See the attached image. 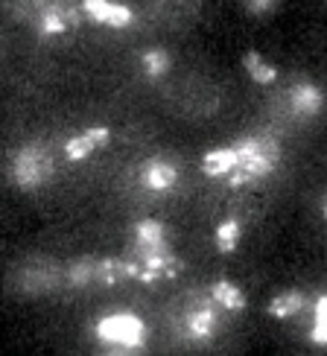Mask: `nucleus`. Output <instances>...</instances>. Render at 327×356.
<instances>
[{"mask_svg":"<svg viewBox=\"0 0 327 356\" xmlns=\"http://www.w3.org/2000/svg\"><path fill=\"white\" fill-rule=\"evenodd\" d=\"M275 3H278V0H248V9L255 15H266V12L275 9Z\"/></svg>","mask_w":327,"mask_h":356,"instance_id":"aec40b11","label":"nucleus"},{"mask_svg":"<svg viewBox=\"0 0 327 356\" xmlns=\"http://www.w3.org/2000/svg\"><path fill=\"white\" fill-rule=\"evenodd\" d=\"M216 304H214V298L207 301V304H199V307H193L190 313H187V318H184V324H187V336L190 339H211L214 336V330H216V309H214Z\"/></svg>","mask_w":327,"mask_h":356,"instance_id":"1a4fd4ad","label":"nucleus"},{"mask_svg":"<svg viewBox=\"0 0 327 356\" xmlns=\"http://www.w3.org/2000/svg\"><path fill=\"white\" fill-rule=\"evenodd\" d=\"M82 9L91 21L114 26V29L131 24V9L123 3H111V0H82Z\"/></svg>","mask_w":327,"mask_h":356,"instance_id":"423d86ee","label":"nucleus"},{"mask_svg":"<svg viewBox=\"0 0 327 356\" xmlns=\"http://www.w3.org/2000/svg\"><path fill=\"white\" fill-rule=\"evenodd\" d=\"M164 251H173L167 240V228L158 219H141L135 225V243H131L135 260L150 257V254H164Z\"/></svg>","mask_w":327,"mask_h":356,"instance_id":"20e7f679","label":"nucleus"},{"mask_svg":"<svg viewBox=\"0 0 327 356\" xmlns=\"http://www.w3.org/2000/svg\"><path fill=\"white\" fill-rule=\"evenodd\" d=\"M79 24V12H65L62 6H50V9H44L41 12V33L44 35H62L67 33L70 26H77Z\"/></svg>","mask_w":327,"mask_h":356,"instance_id":"9d476101","label":"nucleus"},{"mask_svg":"<svg viewBox=\"0 0 327 356\" xmlns=\"http://www.w3.org/2000/svg\"><path fill=\"white\" fill-rule=\"evenodd\" d=\"M316 321H313V333H310V339H313L316 345H324L327 342V298L324 295H319L316 298Z\"/></svg>","mask_w":327,"mask_h":356,"instance_id":"a211bd4d","label":"nucleus"},{"mask_svg":"<svg viewBox=\"0 0 327 356\" xmlns=\"http://www.w3.org/2000/svg\"><path fill=\"white\" fill-rule=\"evenodd\" d=\"M234 167H237V152H234V146H225V149H214V152H207V155L202 158V172L211 175V178L228 175Z\"/></svg>","mask_w":327,"mask_h":356,"instance_id":"ddd939ff","label":"nucleus"},{"mask_svg":"<svg viewBox=\"0 0 327 356\" xmlns=\"http://www.w3.org/2000/svg\"><path fill=\"white\" fill-rule=\"evenodd\" d=\"M243 67H246V73L251 79H255L257 85H272L275 79H278V70L266 62V58L260 56V53H255V50H248L246 56H243Z\"/></svg>","mask_w":327,"mask_h":356,"instance_id":"2eb2a0df","label":"nucleus"},{"mask_svg":"<svg viewBox=\"0 0 327 356\" xmlns=\"http://www.w3.org/2000/svg\"><path fill=\"white\" fill-rule=\"evenodd\" d=\"M67 280L73 286H85V284H94V260H77L70 266Z\"/></svg>","mask_w":327,"mask_h":356,"instance_id":"6ab92c4d","label":"nucleus"},{"mask_svg":"<svg viewBox=\"0 0 327 356\" xmlns=\"http://www.w3.org/2000/svg\"><path fill=\"white\" fill-rule=\"evenodd\" d=\"M97 336L102 342L114 345L117 350H141L146 339V327L141 318L117 313V316H106L97 321Z\"/></svg>","mask_w":327,"mask_h":356,"instance_id":"f03ea898","label":"nucleus"},{"mask_svg":"<svg viewBox=\"0 0 327 356\" xmlns=\"http://www.w3.org/2000/svg\"><path fill=\"white\" fill-rule=\"evenodd\" d=\"M278 158H280V146H278L272 138H266V143L260 146V152L243 158L240 164H237V167L228 172V184H231V187H243V184H248V181L266 178V175L275 170Z\"/></svg>","mask_w":327,"mask_h":356,"instance_id":"7ed1b4c3","label":"nucleus"},{"mask_svg":"<svg viewBox=\"0 0 327 356\" xmlns=\"http://www.w3.org/2000/svg\"><path fill=\"white\" fill-rule=\"evenodd\" d=\"M138 178H141V184H143L146 190L164 193V190H170V187L178 181V172H175V167L170 164V161L152 158V161H146V164L141 167Z\"/></svg>","mask_w":327,"mask_h":356,"instance_id":"0eeeda50","label":"nucleus"},{"mask_svg":"<svg viewBox=\"0 0 327 356\" xmlns=\"http://www.w3.org/2000/svg\"><path fill=\"white\" fill-rule=\"evenodd\" d=\"M289 102H292V111H295V114L313 117V114L321 111V91H319L316 85L301 82V85H295V88H292Z\"/></svg>","mask_w":327,"mask_h":356,"instance_id":"9b49d317","label":"nucleus"},{"mask_svg":"<svg viewBox=\"0 0 327 356\" xmlns=\"http://www.w3.org/2000/svg\"><path fill=\"white\" fill-rule=\"evenodd\" d=\"M304 307H307L304 292L289 289V292H284V295H278V298H272L266 309H269L272 318H292V316H298Z\"/></svg>","mask_w":327,"mask_h":356,"instance_id":"4468645a","label":"nucleus"},{"mask_svg":"<svg viewBox=\"0 0 327 356\" xmlns=\"http://www.w3.org/2000/svg\"><path fill=\"white\" fill-rule=\"evenodd\" d=\"M53 175V158L50 149L41 143H26L12 155L9 164V178L15 187L21 190H35L41 184H47Z\"/></svg>","mask_w":327,"mask_h":356,"instance_id":"f257e3e1","label":"nucleus"},{"mask_svg":"<svg viewBox=\"0 0 327 356\" xmlns=\"http://www.w3.org/2000/svg\"><path fill=\"white\" fill-rule=\"evenodd\" d=\"M240 245V222L237 219H225L222 225L216 228V248L222 254H231Z\"/></svg>","mask_w":327,"mask_h":356,"instance_id":"f3484780","label":"nucleus"},{"mask_svg":"<svg viewBox=\"0 0 327 356\" xmlns=\"http://www.w3.org/2000/svg\"><path fill=\"white\" fill-rule=\"evenodd\" d=\"M111 140V131L106 129V126H94V129H88V131H82V135H77V138H70L67 143H65V158L67 161H85L91 152H97V149H102Z\"/></svg>","mask_w":327,"mask_h":356,"instance_id":"39448f33","label":"nucleus"},{"mask_svg":"<svg viewBox=\"0 0 327 356\" xmlns=\"http://www.w3.org/2000/svg\"><path fill=\"white\" fill-rule=\"evenodd\" d=\"M211 298L216 307L222 309H231V313H243L246 309V295L240 286H234L231 280H216L211 286Z\"/></svg>","mask_w":327,"mask_h":356,"instance_id":"f8f14e48","label":"nucleus"},{"mask_svg":"<svg viewBox=\"0 0 327 356\" xmlns=\"http://www.w3.org/2000/svg\"><path fill=\"white\" fill-rule=\"evenodd\" d=\"M141 67H143V73L150 79H158V76H164V73L170 70V56H167V50H146L143 56H141Z\"/></svg>","mask_w":327,"mask_h":356,"instance_id":"dca6fc26","label":"nucleus"},{"mask_svg":"<svg viewBox=\"0 0 327 356\" xmlns=\"http://www.w3.org/2000/svg\"><path fill=\"white\" fill-rule=\"evenodd\" d=\"M131 275H135V260H94V284L99 286H117L123 280H131Z\"/></svg>","mask_w":327,"mask_h":356,"instance_id":"6e6552de","label":"nucleus"}]
</instances>
